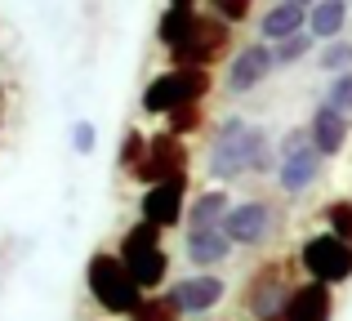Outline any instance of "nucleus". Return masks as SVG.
<instances>
[{"label":"nucleus","instance_id":"nucleus-27","mask_svg":"<svg viewBox=\"0 0 352 321\" xmlns=\"http://www.w3.org/2000/svg\"><path fill=\"white\" fill-rule=\"evenodd\" d=\"M321 103L339 107L344 116H352V67L339 71V76H326V94H321Z\"/></svg>","mask_w":352,"mask_h":321},{"label":"nucleus","instance_id":"nucleus-29","mask_svg":"<svg viewBox=\"0 0 352 321\" xmlns=\"http://www.w3.org/2000/svg\"><path fill=\"white\" fill-rule=\"evenodd\" d=\"M67 139H72V152H76V157H94L98 152V125L89 121V116H76Z\"/></svg>","mask_w":352,"mask_h":321},{"label":"nucleus","instance_id":"nucleus-24","mask_svg":"<svg viewBox=\"0 0 352 321\" xmlns=\"http://www.w3.org/2000/svg\"><path fill=\"white\" fill-rule=\"evenodd\" d=\"M143 148H147V130H138V125H125V134H120V148H116V174H134V165L143 161Z\"/></svg>","mask_w":352,"mask_h":321},{"label":"nucleus","instance_id":"nucleus-23","mask_svg":"<svg viewBox=\"0 0 352 321\" xmlns=\"http://www.w3.org/2000/svg\"><path fill=\"white\" fill-rule=\"evenodd\" d=\"M317 36L312 32H299V36H285L281 45H272V58H276V71H285V67H294V63H303L308 54H317Z\"/></svg>","mask_w":352,"mask_h":321},{"label":"nucleus","instance_id":"nucleus-34","mask_svg":"<svg viewBox=\"0 0 352 321\" xmlns=\"http://www.w3.org/2000/svg\"><path fill=\"white\" fill-rule=\"evenodd\" d=\"M223 321H232V317H223Z\"/></svg>","mask_w":352,"mask_h":321},{"label":"nucleus","instance_id":"nucleus-9","mask_svg":"<svg viewBox=\"0 0 352 321\" xmlns=\"http://www.w3.org/2000/svg\"><path fill=\"white\" fill-rule=\"evenodd\" d=\"M232 27L223 23V18H214L210 9H201L197 27H192V36L183 45H174V49H165V58H170V67H219V63L232 58Z\"/></svg>","mask_w":352,"mask_h":321},{"label":"nucleus","instance_id":"nucleus-6","mask_svg":"<svg viewBox=\"0 0 352 321\" xmlns=\"http://www.w3.org/2000/svg\"><path fill=\"white\" fill-rule=\"evenodd\" d=\"M210 94H214V71H206V67H165V71H156V76L143 85L138 112L143 116H161L165 121L174 107L206 103Z\"/></svg>","mask_w":352,"mask_h":321},{"label":"nucleus","instance_id":"nucleus-7","mask_svg":"<svg viewBox=\"0 0 352 321\" xmlns=\"http://www.w3.org/2000/svg\"><path fill=\"white\" fill-rule=\"evenodd\" d=\"M294 268L303 281H321V286H348L352 281V245L339 241L335 232L317 228L312 236H303L294 250Z\"/></svg>","mask_w":352,"mask_h":321},{"label":"nucleus","instance_id":"nucleus-14","mask_svg":"<svg viewBox=\"0 0 352 321\" xmlns=\"http://www.w3.org/2000/svg\"><path fill=\"white\" fill-rule=\"evenodd\" d=\"M236 245L223 232V223L214 228H183V263L192 272H219L223 263H232Z\"/></svg>","mask_w":352,"mask_h":321},{"label":"nucleus","instance_id":"nucleus-33","mask_svg":"<svg viewBox=\"0 0 352 321\" xmlns=\"http://www.w3.org/2000/svg\"><path fill=\"white\" fill-rule=\"evenodd\" d=\"M0 130H5V112H0Z\"/></svg>","mask_w":352,"mask_h":321},{"label":"nucleus","instance_id":"nucleus-28","mask_svg":"<svg viewBox=\"0 0 352 321\" xmlns=\"http://www.w3.org/2000/svg\"><path fill=\"white\" fill-rule=\"evenodd\" d=\"M206 9L214 18H223L228 27H241L254 18V0H206Z\"/></svg>","mask_w":352,"mask_h":321},{"label":"nucleus","instance_id":"nucleus-30","mask_svg":"<svg viewBox=\"0 0 352 321\" xmlns=\"http://www.w3.org/2000/svg\"><path fill=\"white\" fill-rule=\"evenodd\" d=\"M290 5H303V9H312V5H317V0H290Z\"/></svg>","mask_w":352,"mask_h":321},{"label":"nucleus","instance_id":"nucleus-31","mask_svg":"<svg viewBox=\"0 0 352 321\" xmlns=\"http://www.w3.org/2000/svg\"><path fill=\"white\" fill-rule=\"evenodd\" d=\"M170 5H201V0H170Z\"/></svg>","mask_w":352,"mask_h":321},{"label":"nucleus","instance_id":"nucleus-1","mask_svg":"<svg viewBox=\"0 0 352 321\" xmlns=\"http://www.w3.org/2000/svg\"><path fill=\"white\" fill-rule=\"evenodd\" d=\"M276 174V139L258 121L228 112L210 125L206 143V179L219 188H232L245 179H272Z\"/></svg>","mask_w":352,"mask_h":321},{"label":"nucleus","instance_id":"nucleus-21","mask_svg":"<svg viewBox=\"0 0 352 321\" xmlns=\"http://www.w3.org/2000/svg\"><path fill=\"white\" fill-rule=\"evenodd\" d=\"M161 130H170V134H179V139H197V134H206L210 130V107L206 103H188V107H174L170 116L161 121Z\"/></svg>","mask_w":352,"mask_h":321},{"label":"nucleus","instance_id":"nucleus-4","mask_svg":"<svg viewBox=\"0 0 352 321\" xmlns=\"http://www.w3.org/2000/svg\"><path fill=\"white\" fill-rule=\"evenodd\" d=\"M326 165L330 161L321 157V152L312 148V139H308V125H290V130L276 139V174H272V183H276V192H281L285 201H299L326 179Z\"/></svg>","mask_w":352,"mask_h":321},{"label":"nucleus","instance_id":"nucleus-22","mask_svg":"<svg viewBox=\"0 0 352 321\" xmlns=\"http://www.w3.org/2000/svg\"><path fill=\"white\" fill-rule=\"evenodd\" d=\"M317 223L326 228V232H335L339 241L352 245V197H330L317 206Z\"/></svg>","mask_w":352,"mask_h":321},{"label":"nucleus","instance_id":"nucleus-25","mask_svg":"<svg viewBox=\"0 0 352 321\" xmlns=\"http://www.w3.org/2000/svg\"><path fill=\"white\" fill-rule=\"evenodd\" d=\"M129 321H183V313L174 308V299L165 295V290H156V295L138 299V308L129 313Z\"/></svg>","mask_w":352,"mask_h":321},{"label":"nucleus","instance_id":"nucleus-19","mask_svg":"<svg viewBox=\"0 0 352 321\" xmlns=\"http://www.w3.org/2000/svg\"><path fill=\"white\" fill-rule=\"evenodd\" d=\"M197 18H201V5H165L161 18H156V45L161 49L183 45L192 36V27H197Z\"/></svg>","mask_w":352,"mask_h":321},{"label":"nucleus","instance_id":"nucleus-20","mask_svg":"<svg viewBox=\"0 0 352 321\" xmlns=\"http://www.w3.org/2000/svg\"><path fill=\"white\" fill-rule=\"evenodd\" d=\"M348 14H352V0H317L308 9V32L317 36L321 45L326 41H339L348 27Z\"/></svg>","mask_w":352,"mask_h":321},{"label":"nucleus","instance_id":"nucleus-3","mask_svg":"<svg viewBox=\"0 0 352 321\" xmlns=\"http://www.w3.org/2000/svg\"><path fill=\"white\" fill-rule=\"evenodd\" d=\"M85 295L103 317L129 321V313H134L138 299H143V290L134 286V277H129V268L120 263L116 250H94L85 259Z\"/></svg>","mask_w":352,"mask_h":321},{"label":"nucleus","instance_id":"nucleus-12","mask_svg":"<svg viewBox=\"0 0 352 321\" xmlns=\"http://www.w3.org/2000/svg\"><path fill=\"white\" fill-rule=\"evenodd\" d=\"M165 295L174 299V308L183 313V321H192V317H206V313H214V308H223L228 295H232V281H228L223 272H188V277H174L170 286H165Z\"/></svg>","mask_w":352,"mask_h":321},{"label":"nucleus","instance_id":"nucleus-10","mask_svg":"<svg viewBox=\"0 0 352 321\" xmlns=\"http://www.w3.org/2000/svg\"><path fill=\"white\" fill-rule=\"evenodd\" d=\"M165 179H192V143L170 130H152L147 148H143V161L134 165L129 183L152 188V183H165Z\"/></svg>","mask_w":352,"mask_h":321},{"label":"nucleus","instance_id":"nucleus-32","mask_svg":"<svg viewBox=\"0 0 352 321\" xmlns=\"http://www.w3.org/2000/svg\"><path fill=\"white\" fill-rule=\"evenodd\" d=\"M0 103H5V80H0Z\"/></svg>","mask_w":352,"mask_h":321},{"label":"nucleus","instance_id":"nucleus-16","mask_svg":"<svg viewBox=\"0 0 352 321\" xmlns=\"http://www.w3.org/2000/svg\"><path fill=\"white\" fill-rule=\"evenodd\" d=\"M339 299L335 286H321V281H299L290 290V304H285L281 321H335Z\"/></svg>","mask_w":352,"mask_h":321},{"label":"nucleus","instance_id":"nucleus-15","mask_svg":"<svg viewBox=\"0 0 352 321\" xmlns=\"http://www.w3.org/2000/svg\"><path fill=\"white\" fill-rule=\"evenodd\" d=\"M303 125H308L312 148H317L326 161H335V157H344V152H348V143H352V116H344L339 107L317 103V107H312V116H308Z\"/></svg>","mask_w":352,"mask_h":321},{"label":"nucleus","instance_id":"nucleus-8","mask_svg":"<svg viewBox=\"0 0 352 321\" xmlns=\"http://www.w3.org/2000/svg\"><path fill=\"white\" fill-rule=\"evenodd\" d=\"M281 206L272 197H241L223 214V232L232 236L236 250H267L281 236Z\"/></svg>","mask_w":352,"mask_h":321},{"label":"nucleus","instance_id":"nucleus-26","mask_svg":"<svg viewBox=\"0 0 352 321\" xmlns=\"http://www.w3.org/2000/svg\"><path fill=\"white\" fill-rule=\"evenodd\" d=\"M352 67V41H326L317 45V71H326V76H339V71Z\"/></svg>","mask_w":352,"mask_h":321},{"label":"nucleus","instance_id":"nucleus-17","mask_svg":"<svg viewBox=\"0 0 352 321\" xmlns=\"http://www.w3.org/2000/svg\"><path fill=\"white\" fill-rule=\"evenodd\" d=\"M254 32H258L254 41H263V45H281L285 36L308 32V9H303V5H290V0H276V5H267L263 14H258Z\"/></svg>","mask_w":352,"mask_h":321},{"label":"nucleus","instance_id":"nucleus-13","mask_svg":"<svg viewBox=\"0 0 352 321\" xmlns=\"http://www.w3.org/2000/svg\"><path fill=\"white\" fill-rule=\"evenodd\" d=\"M272 76H276L272 45L245 41L241 49H232V58H228V67H223V94L245 98V94H254V89H263Z\"/></svg>","mask_w":352,"mask_h":321},{"label":"nucleus","instance_id":"nucleus-2","mask_svg":"<svg viewBox=\"0 0 352 321\" xmlns=\"http://www.w3.org/2000/svg\"><path fill=\"white\" fill-rule=\"evenodd\" d=\"M116 254L143 295H156V290H165L174 281V254L165 250V232L152 228L147 219H134L129 228H120Z\"/></svg>","mask_w":352,"mask_h":321},{"label":"nucleus","instance_id":"nucleus-18","mask_svg":"<svg viewBox=\"0 0 352 321\" xmlns=\"http://www.w3.org/2000/svg\"><path fill=\"white\" fill-rule=\"evenodd\" d=\"M228 210H232V192L219 188V183H210V188L192 192L188 214H183V228H214V223H223Z\"/></svg>","mask_w":352,"mask_h":321},{"label":"nucleus","instance_id":"nucleus-11","mask_svg":"<svg viewBox=\"0 0 352 321\" xmlns=\"http://www.w3.org/2000/svg\"><path fill=\"white\" fill-rule=\"evenodd\" d=\"M188 201H192V179H165V183H152V188H138L134 214L147 219L152 228H161V232H183Z\"/></svg>","mask_w":352,"mask_h":321},{"label":"nucleus","instance_id":"nucleus-5","mask_svg":"<svg viewBox=\"0 0 352 321\" xmlns=\"http://www.w3.org/2000/svg\"><path fill=\"white\" fill-rule=\"evenodd\" d=\"M294 259H263L258 268H250V277L241 281V317L245 321H281L290 290L303 277H294Z\"/></svg>","mask_w":352,"mask_h":321}]
</instances>
